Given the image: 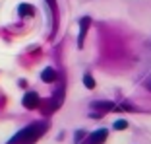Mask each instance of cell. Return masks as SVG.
Here are the masks:
<instances>
[{
  "instance_id": "obj_9",
  "label": "cell",
  "mask_w": 151,
  "mask_h": 144,
  "mask_svg": "<svg viewBox=\"0 0 151 144\" xmlns=\"http://www.w3.org/2000/svg\"><path fill=\"white\" fill-rule=\"evenodd\" d=\"M93 107H97V109H112V103H103V101H95Z\"/></svg>"
},
{
  "instance_id": "obj_4",
  "label": "cell",
  "mask_w": 151,
  "mask_h": 144,
  "mask_svg": "<svg viewBox=\"0 0 151 144\" xmlns=\"http://www.w3.org/2000/svg\"><path fill=\"white\" fill-rule=\"evenodd\" d=\"M107 136H109V132L105 129H99V131H95L93 135L89 136V144H103L107 140Z\"/></svg>"
},
{
  "instance_id": "obj_10",
  "label": "cell",
  "mask_w": 151,
  "mask_h": 144,
  "mask_svg": "<svg viewBox=\"0 0 151 144\" xmlns=\"http://www.w3.org/2000/svg\"><path fill=\"white\" fill-rule=\"evenodd\" d=\"M47 2L50 4V8H54V6H56V2H54V0H47Z\"/></svg>"
},
{
  "instance_id": "obj_3",
  "label": "cell",
  "mask_w": 151,
  "mask_h": 144,
  "mask_svg": "<svg viewBox=\"0 0 151 144\" xmlns=\"http://www.w3.org/2000/svg\"><path fill=\"white\" fill-rule=\"evenodd\" d=\"M37 105H39V95H37L35 92H29V94H25V97H23V107L35 109Z\"/></svg>"
},
{
  "instance_id": "obj_8",
  "label": "cell",
  "mask_w": 151,
  "mask_h": 144,
  "mask_svg": "<svg viewBox=\"0 0 151 144\" xmlns=\"http://www.w3.org/2000/svg\"><path fill=\"white\" fill-rule=\"evenodd\" d=\"M128 127V123L124 121V119H120V121H114V129L116 131H122V129H126Z\"/></svg>"
},
{
  "instance_id": "obj_7",
  "label": "cell",
  "mask_w": 151,
  "mask_h": 144,
  "mask_svg": "<svg viewBox=\"0 0 151 144\" xmlns=\"http://www.w3.org/2000/svg\"><path fill=\"white\" fill-rule=\"evenodd\" d=\"M83 84H85L87 90H93V88H95V80L91 78V74H85V76H83Z\"/></svg>"
},
{
  "instance_id": "obj_1",
  "label": "cell",
  "mask_w": 151,
  "mask_h": 144,
  "mask_svg": "<svg viewBox=\"0 0 151 144\" xmlns=\"http://www.w3.org/2000/svg\"><path fill=\"white\" fill-rule=\"evenodd\" d=\"M45 131V125L43 123H35V125H29L25 127L23 131H19L18 135L10 140V144H33Z\"/></svg>"
},
{
  "instance_id": "obj_2",
  "label": "cell",
  "mask_w": 151,
  "mask_h": 144,
  "mask_svg": "<svg viewBox=\"0 0 151 144\" xmlns=\"http://www.w3.org/2000/svg\"><path fill=\"white\" fill-rule=\"evenodd\" d=\"M89 23H91V20L89 18H81V22H80V37H78V47H83V39H85V33H87V29H89Z\"/></svg>"
},
{
  "instance_id": "obj_5",
  "label": "cell",
  "mask_w": 151,
  "mask_h": 144,
  "mask_svg": "<svg viewBox=\"0 0 151 144\" xmlns=\"http://www.w3.org/2000/svg\"><path fill=\"white\" fill-rule=\"evenodd\" d=\"M41 78H43V82H54L56 80V72H54V68H45L41 72Z\"/></svg>"
},
{
  "instance_id": "obj_6",
  "label": "cell",
  "mask_w": 151,
  "mask_h": 144,
  "mask_svg": "<svg viewBox=\"0 0 151 144\" xmlns=\"http://www.w3.org/2000/svg\"><path fill=\"white\" fill-rule=\"evenodd\" d=\"M18 12H19V16H33V8L29 4H22Z\"/></svg>"
}]
</instances>
